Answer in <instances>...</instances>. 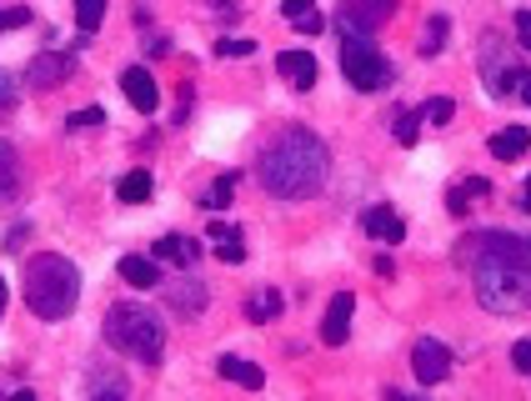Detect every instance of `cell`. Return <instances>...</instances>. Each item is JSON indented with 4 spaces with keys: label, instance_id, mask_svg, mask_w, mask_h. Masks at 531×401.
<instances>
[{
    "label": "cell",
    "instance_id": "obj_2",
    "mask_svg": "<svg viewBox=\"0 0 531 401\" xmlns=\"http://www.w3.org/2000/svg\"><path fill=\"white\" fill-rule=\"evenodd\" d=\"M81 301V271L56 256V251H41L26 261V306L41 316V321H66Z\"/></svg>",
    "mask_w": 531,
    "mask_h": 401
},
{
    "label": "cell",
    "instance_id": "obj_7",
    "mask_svg": "<svg viewBox=\"0 0 531 401\" xmlns=\"http://www.w3.org/2000/svg\"><path fill=\"white\" fill-rule=\"evenodd\" d=\"M461 256H506V261H521L531 266V236H511V231H481V236H466Z\"/></svg>",
    "mask_w": 531,
    "mask_h": 401
},
{
    "label": "cell",
    "instance_id": "obj_38",
    "mask_svg": "<svg viewBox=\"0 0 531 401\" xmlns=\"http://www.w3.org/2000/svg\"><path fill=\"white\" fill-rule=\"evenodd\" d=\"M516 41L531 51V11H516Z\"/></svg>",
    "mask_w": 531,
    "mask_h": 401
},
{
    "label": "cell",
    "instance_id": "obj_19",
    "mask_svg": "<svg viewBox=\"0 0 531 401\" xmlns=\"http://www.w3.org/2000/svg\"><path fill=\"white\" fill-rule=\"evenodd\" d=\"M526 151H531L526 126H506V131H496V136H491V156H496V161H521Z\"/></svg>",
    "mask_w": 531,
    "mask_h": 401
},
{
    "label": "cell",
    "instance_id": "obj_43",
    "mask_svg": "<svg viewBox=\"0 0 531 401\" xmlns=\"http://www.w3.org/2000/svg\"><path fill=\"white\" fill-rule=\"evenodd\" d=\"M206 6H226V0H206Z\"/></svg>",
    "mask_w": 531,
    "mask_h": 401
},
{
    "label": "cell",
    "instance_id": "obj_13",
    "mask_svg": "<svg viewBox=\"0 0 531 401\" xmlns=\"http://www.w3.org/2000/svg\"><path fill=\"white\" fill-rule=\"evenodd\" d=\"M276 71H281L296 91H311V86H316V56H311V51H281V56H276Z\"/></svg>",
    "mask_w": 531,
    "mask_h": 401
},
{
    "label": "cell",
    "instance_id": "obj_40",
    "mask_svg": "<svg viewBox=\"0 0 531 401\" xmlns=\"http://www.w3.org/2000/svg\"><path fill=\"white\" fill-rule=\"evenodd\" d=\"M516 96H521V101H526V106H531V76H526V81H521V91H516Z\"/></svg>",
    "mask_w": 531,
    "mask_h": 401
},
{
    "label": "cell",
    "instance_id": "obj_39",
    "mask_svg": "<svg viewBox=\"0 0 531 401\" xmlns=\"http://www.w3.org/2000/svg\"><path fill=\"white\" fill-rule=\"evenodd\" d=\"M26 236H31L26 226H11V236H6V251H21V246H26Z\"/></svg>",
    "mask_w": 531,
    "mask_h": 401
},
{
    "label": "cell",
    "instance_id": "obj_6",
    "mask_svg": "<svg viewBox=\"0 0 531 401\" xmlns=\"http://www.w3.org/2000/svg\"><path fill=\"white\" fill-rule=\"evenodd\" d=\"M481 76H486V91L506 101V96H516V91H521V81H526L531 71H526V66L506 51V41H501V36H486V41H481Z\"/></svg>",
    "mask_w": 531,
    "mask_h": 401
},
{
    "label": "cell",
    "instance_id": "obj_21",
    "mask_svg": "<svg viewBox=\"0 0 531 401\" xmlns=\"http://www.w3.org/2000/svg\"><path fill=\"white\" fill-rule=\"evenodd\" d=\"M21 191V156L11 141H0V201H11Z\"/></svg>",
    "mask_w": 531,
    "mask_h": 401
},
{
    "label": "cell",
    "instance_id": "obj_36",
    "mask_svg": "<svg viewBox=\"0 0 531 401\" xmlns=\"http://www.w3.org/2000/svg\"><path fill=\"white\" fill-rule=\"evenodd\" d=\"M296 31H301V36H321V31H326V16H321V11H311V16H301V21H296Z\"/></svg>",
    "mask_w": 531,
    "mask_h": 401
},
{
    "label": "cell",
    "instance_id": "obj_37",
    "mask_svg": "<svg viewBox=\"0 0 531 401\" xmlns=\"http://www.w3.org/2000/svg\"><path fill=\"white\" fill-rule=\"evenodd\" d=\"M11 106H16V81L0 71V111H11Z\"/></svg>",
    "mask_w": 531,
    "mask_h": 401
},
{
    "label": "cell",
    "instance_id": "obj_4",
    "mask_svg": "<svg viewBox=\"0 0 531 401\" xmlns=\"http://www.w3.org/2000/svg\"><path fill=\"white\" fill-rule=\"evenodd\" d=\"M106 341H111L116 351H126L131 361L156 366L161 351H166V321H161L151 306H141V301H116V306L106 311Z\"/></svg>",
    "mask_w": 531,
    "mask_h": 401
},
{
    "label": "cell",
    "instance_id": "obj_1",
    "mask_svg": "<svg viewBox=\"0 0 531 401\" xmlns=\"http://www.w3.org/2000/svg\"><path fill=\"white\" fill-rule=\"evenodd\" d=\"M326 171H331V151L306 126L276 131L261 146V156H256V181L276 201H306V196H316L326 186Z\"/></svg>",
    "mask_w": 531,
    "mask_h": 401
},
{
    "label": "cell",
    "instance_id": "obj_12",
    "mask_svg": "<svg viewBox=\"0 0 531 401\" xmlns=\"http://www.w3.org/2000/svg\"><path fill=\"white\" fill-rule=\"evenodd\" d=\"M351 311H356V296H351V291L331 296L326 321H321V341H326V346H341V341H346V331H351Z\"/></svg>",
    "mask_w": 531,
    "mask_h": 401
},
{
    "label": "cell",
    "instance_id": "obj_5",
    "mask_svg": "<svg viewBox=\"0 0 531 401\" xmlns=\"http://www.w3.org/2000/svg\"><path fill=\"white\" fill-rule=\"evenodd\" d=\"M341 76L356 86V91H381L391 81V66L386 56L371 46V36H341Z\"/></svg>",
    "mask_w": 531,
    "mask_h": 401
},
{
    "label": "cell",
    "instance_id": "obj_17",
    "mask_svg": "<svg viewBox=\"0 0 531 401\" xmlns=\"http://www.w3.org/2000/svg\"><path fill=\"white\" fill-rule=\"evenodd\" d=\"M121 281H131L136 291L161 286V261L156 256H121Z\"/></svg>",
    "mask_w": 531,
    "mask_h": 401
},
{
    "label": "cell",
    "instance_id": "obj_11",
    "mask_svg": "<svg viewBox=\"0 0 531 401\" xmlns=\"http://www.w3.org/2000/svg\"><path fill=\"white\" fill-rule=\"evenodd\" d=\"M121 91H126V101H131L141 116H151V111L161 106V91H156V81H151L146 66H131V71L121 76Z\"/></svg>",
    "mask_w": 531,
    "mask_h": 401
},
{
    "label": "cell",
    "instance_id": "obj_3",
    "mask_svg": "<svg viewBox=\"0 0 531 401\" xmlns=\"http://www.w3.org/2000/svg\"><path fill=\"white\" fill-rule=\"evenodd\" d=\"M471 286L476 301L496 316H516L531 306V266L506 256H471Z\"/></svg>",
    "mask_w": 531,
    "mask_h": 401
},
{
    "label": "cell",
    "instance_id": "obj_16",
    "mask_svg": "<svg viewBox=\"0 0 531 401\" xmlns=\"http://www.w3.org/2000/svg\"><path fill=\"white\" fill-rule=\"evenodd\" d=\"M151 256H156V261H171V266H181V271H186V266H196V261H201V246H196L191 236H161Z\"/></svg>",
    "mask_w": 531,
    "mask_h": 401
},
{
    "label": "cell",
    "instance_id": "obj_20",
    "mask_svg": "<svg viewBox=\"0 0 531 401\" xmlns=\"http://www.w3.org/2000/svg\"><path fill=\"white\" fill-rule=\"evenodd\" d=\"M211 241H216V256L221 261H246V236H241V226H231V221H216L211 226Z\"/></svg>",
    "mask_w": 531,
    "mask_h": 401
},
{
    "label": "cell",
    "instance_id": "obj_42",
    "mask_svg": "<svg viewBox=\"0 0 531 401\" xmlns=\"http://www.w3.org/2000/svg\"><path fill=\"white\" fill-rule=\"evenodd\" d=\"M0 311H6V281H0Z\"/></svg>",
    "mask_w": 531,
    "mask_h": 401
},
{
    "label": "cell",
    "instance_id": "obj_31",
    "mask_svg": "<svg viewBox=\"0 0 531 401\" xmlns=\"http://www.w3.org/2000/svg\"><path fill=\"white\" fill-rule=\"evenodd\" d=\"M256 51V41H246V36H226V41H216V56H251Z\"/></svg>",
    "mask_w": 531,
    "mask_h": 401
},
{
    "label": "cell",
    "instance_id": "obj_14",
    "mask_svg": "<svg viewBox=\"0 0 531 401\" xmlns=\"http://www.w3.org/2000/svg\"><path fill=\"white\" fill-rule=\"evenodd\" d=\"M166 301H171V311L201 316V311H206V286H201L196 276H186V281H171V286H166Z\"/></svg>",
    "mask_w": 531,
    "mask_h": 401
},
{
    "label": "cell",
    "instance_id": "obj_8",
    "mask_svg": "<svg viewBox=\"0 0 531 401\" xmlns=\"http://www.w3.org/2000/svg\"><path fill=\"white\" fill-rule=\"evenodd\" d=\"M391 11H396V0H341L336 26H341V36H371Z\"/></svg>",
    "mask_w": 531,
    "mask_h": 401
},
{
    "label": "cell",
    "instance_id": "obj_15",
    "mask_svg": "<svg viewBox=\"0 0 531 401\" xmlns=\"http://www.w3.org/2000/svg\"><path fill=\"white\" fill-rule=\"evenodd\" d=\"M361 226H366L376 241H386V246H391V241H406V221H401L396 211H386V206H371V211L361 216Z\"/></svg>",
    "mask_w": 531,
    "mask_h": 401
},
{
    "label": "cell",
    "instance_id": "obj_29",
    "mask_svg": "<svg viewBox=\"0 0 531 401\" xmlns=\"http://www.w3.org/2000/svg\"><path fill=\"white\" fill-rule=\"evenodd\" d=\"M396 141L401 146H416V136H421V111H396Z\"/></svg>",
    "mask_w": 531,
    "mask_h": 401
},
{
    "label": "cell",
    "instance_id": "obj_32",
    "mask_svg": "<svg viewBox=\"0 0 531 401\" xmlns=\"http://www.w3.org/2000/svg\"><path fill=\"white\" fill-rule=\"evenodd\" d=\"M101 121H106V111H96V106H91V111H76V116H66V126H71V131H86V126H101Z\"/></svg>",
    "mask_w": 531,
    "mask_h": 401
},
{
    "label": "cell",
    "instance_id": "obj_23",
    "mask_svg": "<svg viewBox=\"0 0 531 401\" xmlns=\"http://www.w3.org/2000/svg\"><path fill=\"white\" fill-rule=\"evenodd\" d=\"M466 196H491V181H481V176H466V181H456L451 191H446V206H451V216H466Z\"/></svg>",
    "mask_w": 531,
    "mask_h": 401
},
{
    "label": "cell",
    "instance_id": "obj_18",
    "mask_svg": "<svg viewBox=\"0 0 531 401\" xmlns=\"http://www.w3.org/2000/svg\"><path fill=\"white\" fill-rule=\"evenodd\" d=\"M216 376H221V381H236V386H246V391H256V386L266 381V371H261L256 361H246V356H221V361H216Z\"/></svg>",
    "mask_w": 531,
    "mask_h": 401
},
{
    "label": "cell",
    "instance_id": "obj_26",
    "mask_svg": "<svg viewBox=\"0 0 531 401\" xmlns=\"http://www.w3.org/2000/svg\"><path fill=\"white\" fill-rule=\"evenodd\" d=\"M106 6H111V0H76V26H81V36H91V31L106 21Z\"/></svg>",
    "mask_w": 531,
    "mask_h": 401
},
{
    "label": "cell",
    "instance_id": "obj_25",
    "mask_svg": "<svg viewBox=\"0 0 531 401\" xmlns=\"http://www.w3.org/2000/svg\"><path fill=\"white\" fill-rule=\"evenodd\" d=\"M86 391H91V396H101V391H106V396H126L131 386H126L121 371H91V376H86Z\"/></svg>",
    "mask_w": 531,
    "mask_h": 401
},
{
    "label": "cell",
    "instance_id": "obj_24",
    "mask_svg": "<svg viewBox=\"0 0 531 401\" xmlns=\"http://www.w3.org/2000/svg\"><path fill=\"white\" fill-rule=\"evenodd\" d=\"M286 311V301H281V291H256V296H246V321H276Z\"/></svg>",
    "mask_w": 531,
    "mask_h": 401
},
{
    "label": "cell",
    "instance_id": "obj_33",
    "mask_svg": "<svg viewBox=\"0 0 531 401\" xmlns=\"http://www.w3.org/2000/svg\"><path fill=\"white\" fill-rule=\"evenodd\" d=\"M511 366H516V371H521V376H531V336H526V341H516V346H511Z\"/></svg>",
    "mask_w": 531,
    "mask_h": 401
},
{
    "label": "cell",
    "instance_id": "obj_9",
    "mask_svg": "<svg viewBox=\"0 0 531 401\" xmlns=\"http://www.w3.org/2000/svg\"><path fill=\"white\" fill-rule=\"evenodd\" d=\"M411 371H416L421 386H436V381L451 376V351H446L436 336H421V341L411 346Z\"/></svg>",
    "mask_w": 531,
    "mask_h": 401
},
{
    "label": "cell",
    "instance_id": "obj_27",
    "mask_svg": "<svg viewBox=\"0 0 531 401\" xmlns=\"http://www.w3.org/2000/svg\"><path fill=\"white\" fill-rule=\"evenodd\" d=\"M446 31H451V21H446V16H431V21H426V36H421V56H441Z\"/></svg>",
    "mask_w": 531,
    "mask_h": 401
},
{
    "label": "cell",
    "instance_id": "obj_35",
    "mask_svg": "<svg viewBox=\"0 0 531 401\" xmlns=\"http://www.w3.org/2000/svg\"><path fill=\"white\" fill-rule=\"evenodd\" d=\"M281 11H286V21L296 26L301 16H311V11H316V0H286V6H281Z\"/></svg>",
    "mask_w": 531,
    "mask_h": 401
},
{
    "label": "cell",
    "instance_id": "obj_41",
    "mask_svg": "<svg viewBox=\"0 0 531 401\" xmlns=\"http://www.w3.org/2000/svg\"><path fill=\"white\" fill-rule=\"evenodd\" d=\"M521 206H526V211H531V181H526V191H521Z\"/></svg>",
    "mask_w": 531,
    "mask_h": 401
},
{
    "label": "cell",
    "instance_id": "obj_34",
    "mask_svg": "<svg viewBox=\"0 0 531 401\" xmlns=\"http://www.w3.org/2000/svg\"><path fill=\"white\" fill-rule=\"evenodd\" d=\"M16 26H31V11L16 6V11H0V31H16Z\"/></svg>",
    "mask_w": 531,
    "mask_h": 401
},
{
    "label": "cell",
    "instance_id": "obj_30",
    "mask_svg": "<svg viewBox=\"0 0 531 401\" xmlns=\"http://www.w3.org/2000/svg\"><path fill=\"white\" fill-rule=\"evenodd\" d=\"M231 191H236V171H226V176H221V181L206 191V201H201V206H211V211H226V206H231Z\"/></svg>",
    "mask_w": 531,
    "mask_h": 401
},
{
    "label": "cell",
    "instance_id": "obj_28",
    "mask_svg": "<svg viewBox=\"0 0 531 401\" xmlns=\"http://www.w3.org/2000/svg\"><path fill=\"white\" fill-rule=\"evenodd\" d=\"M451 116H456V101H451V96H431V101L421 106V121H426V126H451Z\"/></svg>",
    "mask_w": 531,
    "mask_h": 401
},
{
    "label": "cell",
    "instance_id": "obj_10",
    "mask_svg": "<svg viewBox=\"0 0 531 401\" xmlns=\"http://www.w3.org/2000/svg\"><path fill=\"white\" fill-rule=\"evenodd\" d=\"M71 76H76V61L61 56V51H46V56H36V61L26 66V86H31V91H56V86H66Z\"/></svg>",
    "mask_w": 531,
    "mask_h": 401
},
{
    "label": "cell",
    "instance_id": "obj_22",
    "mask_svg": "<svg viewBox=\"0 0 531 401\" xmlns=\"http://www.w3.org/2000/svg\"><path fill=\"white\" fill-rule=\"evenodd\" d=\"M151 191H156V181H151V171H146V166H141V171H126V176H121V186H116V196H121L126 206L151 201Z\"/></svg>",
    "mask_w": 531,
    "mask_h": 401
}]
</instances>
